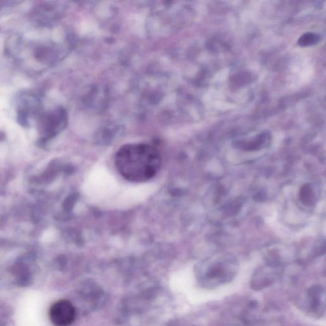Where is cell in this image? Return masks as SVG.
I'll return each instance as SVG.
<instances>
[{
  "label": "cell",
  "instance_id": "obj_2",
  "mask_svg": "<svg viewBox=\"0 0 326 326\" xmlns=\"http://www.w3.org/2000/svg\"><path fill=\"white\" fill-rule=\"evenodd\" d=\"M49 317L56 326H69L75 321V307L69 300H59L50 306Z\"/></svg>",
  "mask_w": 326,
  "mask_h": 326
},
{
  "label": "cell",
  "instance_id": "obj_4",
  "mask_svg": "<svg viewBox=\"0 0 326 326\" xmlns=\"http://www.w3.org/2000/svg\"><path fill=\"white\" fill-rule=\"evenodd\" d=\"M300 199L304 204H311L313 199H314V193H313L312 187L309 185L306 184L301 187Z\"/></svg>",
  "mask_w": 326,
  "mask_h": 326
},
{
  "label": "cell",
  "instance_id": "obj_1",
  "mask_svg": "<svg viewBox=\"0 0 326 326\" xmlns=\"http://www.w3.org/2000/svg\"><path fill=\"white\" fill-rule=\"evenodd\" d=\"M115 162L119 174L126 180L142 182L156 176L160 168L161 157L154 146L129 144L118 151Z\"/></svg>",
  "mask_w": 326,
  "mask_h": 326
},
{
  "label": "cell",
  "instance_id": "obj_3",
  "mask_svg": "<svg viewBox=\"0 0 326 326\" xmlns=\"http://www.w3.org/2000/svg\"><path fill=\"white\" fill-rule=\"evenodd\" d=\"M321 40V36L314 33H306L302 36L298 40V44L301 47L317 44Z\"/></svg>",
  "mask_w": 326,
  "mask_h": 326
}]
</instances>
